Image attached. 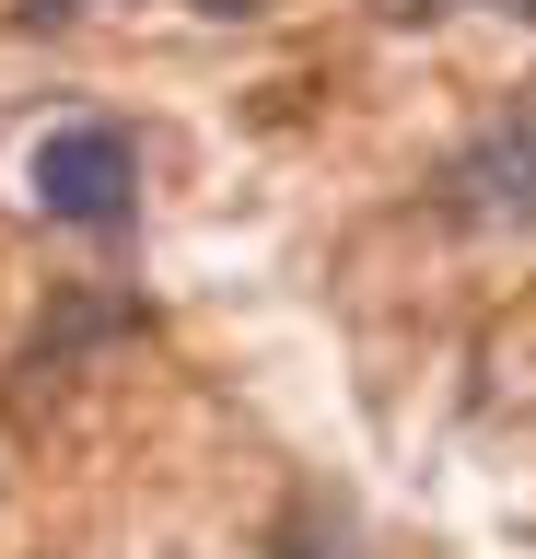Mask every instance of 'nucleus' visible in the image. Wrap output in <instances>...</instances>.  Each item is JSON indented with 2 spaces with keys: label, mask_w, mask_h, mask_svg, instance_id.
<instances>
[{
  "label": "nucleus",
  "mask_w": 536,
  "mask_h": 559,
  "mask_svg": "<svg viewBox=\"0 0 536 559\" xmlns=\"http://www.w3.org/2000/svg\"><path fill=\"white\" fill-rule=\"evenodd\" d=\"M24 187H36L47 222H82V234H106V222H129V199H141V152H129V129L82 117V129H47V140H36Z\"/></svg>",
  "instance_id": "f257e3e1"
},
{
  "label": "nucleus",
  "mask_w": 536,
  "mask_h": 559,
  "mask_svg": "<svg viewBox=\"0 0 536 559\" xmlns=\"http://www.w3.org/2000/svg\"><path fill=\"white\" fill-rule=\"evenodd\" d=\"M443 210H455L466 234H536V105L525 117H490L443 164Z\"/></svg>",
  "instance_id": "f03ea898"
},
{
  "label": "nucleus",
  "mask_w": 536,
  "mask_h": 559,
  "mask_svg": "<svg viewBox=\"0 0 536 559\" xmlns=\"http://www.w3.org/2000/svg\"><path fill=\"white\" fill-rule=\"evenodd\" d=\"M187 12H222V24H234V12H269V0H187Z\"/></svg>",
  "instance_id": "7ed1b4c3"
}]
</instances>
